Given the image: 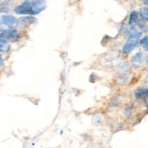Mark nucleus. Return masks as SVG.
<instances>
[{
	"instance_id": "obj_1",
	"label": "nucleus",
	"mask_w": 148,
	"mask_h": 148,
	"mask_svg": "<svg viewBox=\"0 0 148 148\" xmlns=\"http://www.w3.org/2000/svg\"><path fill=\"white\" fill-rule=\"evenodd\" d=\"M46 7V2L43 0L25 1L17 5L14 12L17 14H39Z\"/></svg>"
},
{
	"instance_id": "obj_2",
	"label": "nucleus",
	"mask_w": 148,
	"mask_h": 148,
	"mask_svg": "<svg viewBox=\"0 0 148 148\" xmlns=\"http://www.w3.org/2000/svg\"><path fill=\"white\" fill-rule=\"evenodd\" d=\"M0 38L6 40L11 41H18L20 39L19 33L14 28L2 29L0 30Z\"/></svg>"
},
{
	"instance_id": "obj_3",
	"label": "nucleus",
	"mask_w": 148,
	"mask_h": 148,
	"mask_svg": "<svg viewBox=\"0 0 148 148\" xmlns=\"http://www.w3.org/2000/svg\"><path fill=\"white\" fill-rule=\"evenodd\" d=\"M18 23L19 22L16 17L12 15H4L0 20V25L6 26L8 28H14Z\"/></svg>"
},
{
	"instance_id": "obj_4",
	"label": "nucleus",
	"mask_w": 148,
	"mask_h": 148,
	"mask_svg": "<svg viewBox=\"0 0 148 148\" xmlns=\"http://www.w3.org/2000/svg\"><path fill=\"white\" fill-rule=\"evenodd\" d=\"M144 62V55L141 51L136 53L131 58V63L133 66L135 68H139L143 64Z\"/></svg>"
},
{
	"instance_id": "obj_5",
	"label": "nucleus",
	"mask_w": 148,
	"mask_h": 148,
	"mask_svg": "<svg viewBox=\"0 0 148 148\" xmlns=\"http://www.w3.org/2000/svg\"><path fill=\"white\" fill-rule=\"evenodd\" d=\"M138 46V41L135 39H129L123 46V51L125 53H130Z\"/></svg>"
},
{
	"instance_id": "obj_6",
	"label": "nucleus",
	"mask_w": 148,
	"mask_h": 148,
	"mask_svg": "<svg viewBox=\"0 0 148 148\" xmlns=\"http://www.w3.org/2000/svg\"><path fill=\"white\" fill-rule=\"evenodd\" d=\"M137 99H144L148 98V88H138L134 92Z\"/></svg>"
},
{
	"instance_id": "obj_7",
	"label": "nucleus",
	"mask_w": 148,
	"mask_h": 148,
	"mask_svg": "<svg viewBox=\"0 0 148 148\" xmlns=\"http://www.w3.org/2000/svg\"><path fill=\"white\" fill-rule=\"evenodd\" d=\"M139 21V15L137 11H132L130 14V20H129V24L131 27H134L137 24Z\"/></svg>"
},
{
	"instance_id": "obj_8",
	"label": "nucleus",
	"mask_w": 148,
	"mask_h": 148,
	"mask_svg": "<svg viewBox=\"0 0 148 148\" xmlns=\"http://www.w3.org/2000/svg\"><path fill=\"white\" fill-rule=\"evenodd\" d=\"M10 49V45L6 40L0 38V52L6 53L8 52Z\"/></svg>"
},
{
	"instance_id": "obj_9",
	"label": "nucleus",
	"mask_w": 148,
	"mask_h": 148,
	"mask_svg": "<svg viewBox=\"0 0 148 148\" xmlns=\"http://www.w3.org/2000/svg\"><path fill=\"white\" fill-rule=\"evenodd\" d=\"M140 15L143 20H148V7H143L140 10Z\"/></svg>"
},
{
	"instance_id": "obj_10",
	"label": "nucleus",
	"mask_w": 148,
	"mask_h": 148,
	"mask_svg": "<svg viewBox=\"0 0 148 148\" xmlns=\"http://www.w3.org/2000/svg\"><path fill=\"white\" fill-rule=\"evenodd\" d=\"M140 46L145 50H148V36H145L140 40Z\"/></svg>"
},
{
	"instance_id": "obj_11",
	"label": "nucleus",
	"mask_w": 148,
	"mask_h": 148,
	"mask_svg": "<svg viewBox=\"0 0 148 148\" xmlns=\"http://www.w3.org/2000/svg\"><path fill=\"white\" fill-rule=\"evenodd\" d=\"M3 65H4V61H3V59L2 57H1V56L0 55V66H2Z\"/></svg>"
},
{
	"instance_id": "obj_12",
	"label": "nucleus",
	"mask_w": 148,
	"mask_h": 148,
	"mask_svg": "<svg viewBox=\"0 0 148 148\" xmlns=\"http://www.w3.org/2000/svg\"><path fill=\"white\" fill-rule=\"evenodd\" d=\"M144 4H145V5L148 6V0H147V1H144Z\"/></svg>"
},
{
	"instance_id": "obj_13",
	"label": "nucleus",
	"mask_w": 148,
	"mask_h": 148,
	"mask_svg": "<svg viewBox=\"0 0 148 148\" xmlns=\"http://www.w3.org/2000/svg\"><path fill=\"white\" fill-rule=\"evenodd\" d=\"M147 63H148V56H147Z\"/></svg>"
}]
</instances>
